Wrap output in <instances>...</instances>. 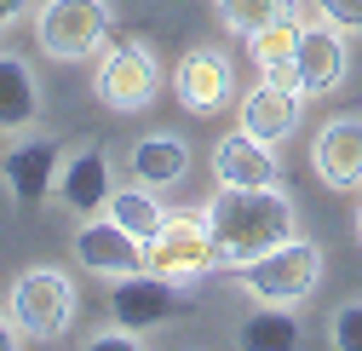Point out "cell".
I'll list each match as a JSON object with an SVG mask.
<instances>
[{
	"label": "cell",
	"mask_w": 362,
	"mask_h": 351,
	"mask_svg": "<svg viewBox=\"0 0 362 351\" xmlns=\"http://www.w3.org/2000/svg\"><path fill=\"white\" fill-rule=\"evenodd\" d=\"M356 236H362V207H356Z\"/></svg>",
	"instance_id": "4316f807"
},
{
	"label": "cell",
	"mask_w": 362,
	"mask_h": 351,
	"mask_svg": "<svg viewBox=\"0 0 362 351\" xmlns=\"http://www.w3.org/2000/svg\"><path fill=\"white\" fill-rule=\"evenodd\" d=\"M104 35H110V0H40L35 12V47L58 64L93 58Z\"/></svg>",
	"instance_id": "277c9868"
},
{
	"label": "cell",
	"mask_w": 362,
	"mask_h": 351,
	"mask_svg": "<svg viewBox=\"0 0 362 351\" xmlns=\"http://www.w3.org/2000/svg\"><path fill=\"white\" fill-rule=\"evenodd\" d=\"M202 213L213 225L218 265H230V271L270 253L276 242H288L299 231V213H293L288 190H276V185H218Z\"/></svg>",
	"instance_id": "6da1fadb"
},
{
	"label": "cell",
	"mask_w": 362,
	"mask_h": 351,
	"mask_svg": "<svg viewBox=\"0 0 362 351\" xmlns=\"http://www.w3.org/2000/svg\"><path fill=\"white\" fill-rule=\"evenodd\" d=\"M293 127H299V93H293V86L259 81L253 93L242 98V133H253L264 144H282Z\"/></svg>",
	"instance_id": "9a60e30c"
},
{
	"label": "cell",
	"mask_w": 362,
	"mask_h": 351,
	"mask_svg": "<svg viewBox=\"0 0 362 351\" xmlns=\"http://www.w3.org/2000/svg\"><path fill=\"white\" fill-rule=\"evenodd\" d=\"M247 351H293L299 340H305V328H299V317L288 311V305H259V311L242 323V334H236Z\"/></svg>",
	"instance_id": "d6986e66"
},
{
	"label": "cell",
	"mask_w": 362,
	"mask_h": 351,
	"mask_svg": "<svg viewBox=\"0 0 362 351\" xmlns=\"http://www.w3.org/2000/svg\"><path fill=\"white\" fill-rule=\"evenodd\" d=\"M316 12L345 35H362V0H316Z\"/></svg>",
	"instance_id": "603a6c76"
},
{
	"label": "cell",
	"mask_w": 362,
	"mask_h": 351,
	"mask_svg": "<svg viewBox=\"0 0 362 351\" xmlns=\"http://www.w3.org/2000/svg\"><path fill=\"white\" fill-rule=\"evenodd\" d=\"M23 12H29V0H0V29H12Z\"/></svg>",
	"instance_id": "d4e9b609"
},
{
	"label": "cell",
	"mask_w": 362,
	"mask_h": 351,
	"mask_svg": "<svg viewBox=\"0 0 362 351\" xmlns=\"http://www.w3.org/2000/svg\"><path fill=\"white\" fill-rule=\"evenodd\" d=\"M58 173H64L58 139H23V144H12L0 156V179H6L18 207H35V202L58 196Z\"/></svg>",
	"instance_id": "30bf717a"
},
{
	"label": "cell",
	"mask_w": 362,
	"mask_h": 351,
	"mask_svg": "<svg viewBox=\"0 0 362 351\" xmlns=\"http://www.w3.org/2000/svg\"><path fill=\"white\" fill-rule=\"evenodd\" d=\"M299 18H293V6H282L276 18H264L253 35H247V58L264 69V81H276V86H293L299 93V64H293V52H299Z\"/></svg>",
	"instance_id": "5bb4252c"
},
{
	"label": "cell",
	"mask_w": 362,
	"mask_h": 351,
	"mask_svg": "<svg viewBox=\"0 0 362 351\" xmlns=\"http://www.w3.org/2000/svg\"><path fill=\"white\" fill-rule=\"evenodd\" d=\"M144 334H132V328H110V334H93V340H86V345H93V351H132V345H139Z\"/></svg>",
	"instance_id": "cb8c5ba5"
},
{
	"label": "cell",
	"mask_w": 362,
	"mask_h": 351,
	"mask_svg": "<svg viewBox=\"0 0 362 351\" xmlns=\"http://www.w3.org/2000/svg\"><path fill=\"white\" fill-rule=\"evenodd\" d=\"M93 93H98V104L115 110V115H139V110H150L156 93H161V69H156V58L139 47V40H121V47H110V52L98 58Z\"/></svg>",
	"instance_id": "8992f818"
},
{
	"label": "cell",
	"mask_w": 362,
	"mask_h": 351,
	"mask_svg": "<svg viewBox=\"0 0 362 351\" xmlns=\"http://www.w3.org/2000/svg\"><path fill=\"white\" fill-rule=\"evenodd\" d=\"M127 167H132V179H139V185H150V190L178 185V179L190 173V144L178 139V133H167V127H156V133H144L139 144H132Z\"/></svg>",
	"instance_id": "e0dca14e"
},
{
	"label": "cell",
	"mask_w": 362,
	"mask_h": 351,
	"mask_svg": "<svg viewBox=\"0 0 362 351\" xmlns=\"http://www.w3.org/2000/svg\"><path fill=\"white\" fill-rule=\"evenodd\" d=\"M104 213H110V219H115V225H121V231H132V236H139V242H144V248H150V236H156V231H161V219H167V213H161V202H156V190H150V185H139V190H115V196H110V207H104Z\"/></svg>",
	"instance_id": "ffe728a7"
},
{
	"label": "cell",
	"mask_w": 362,
	"mask_h": 351,
	"mask_svg": "<svg viewBox=\"0 0 362 351\" xmlns=\"http://www.w3.org/2000/svg\"><path fill=\"white\" fill-rule=\"evenodd\" d=\"M293 64H299V93H305V98L334 93V86L345 81V69H351L345 29H334L328 18H322V23H305V29H299V52H293Z\"/></svg>",
	"instance_id": "7c38bea8"
},
{
	"label": "cell",
	"mask_w": 362,
	"mask_h": 351,
	"mask_svg": "<svg viewBox=\"0 0 362 351\" xmlns=\"http://www.w3.org/2000/svg\"><path fill=\"white\" fill-rule=\"evenodd\" d=\"M110 156L98 150V144H86V150H75V156H64V173H58V202L69 207V213H81V219H93V213H104L110 207Z\"/></svg>",
	"instance_id": "4fadbf2b"
},
{
	"label": "cell",
	"mask_w": 362,
	"mask_h": 351,
	"mask_svg": "<svg viewBox=\"0 0 362 351\" xmlns=\"http://www.w3.org/2000/svg\"><path fill=\"white\" fill-rule=\"evenodd\" d=\"M282 6H293V0H218V23L230 29V35H242V40H247L264 18H276Z\"/></svg>",
	"instance_id": "44dd1931"
},
{
	"label": "cell",
	"mask_w": 362,
	"mask_h": 351,
	"mask_svg": "<svg viewBox=\"0 0 362 351\" xmlns=\"http://www.w3.org/2000/svg\"><path fill=\"white\" fill-rule=\"evenodd\" d=\"M35 115H40V81L29 58L0 52V133H23Z\"/></svg>",
	"instance_id": "ac0fdd59"
},
{
	"label": "cell",
	"mask_w": 362,
	"mask_h": 351,
	"mask_svg": "<svg viewBox=\"0 0 362 351\" xmlns=\"http://www.w3.org/2000/svg\"><path fill=\"white\" fill-rule=\"evenodd\" d=\"M75 265L81 271H98V277H132V271L150 265V253H144V242L132 236V231H121L110 213L104 219L93 213L75 231Z\"/></svg>",
	"instance_id": "9c48e42d"
},
{
	"label": "cell",
	"mask_w": 362,
	"mask_h": 351,
	"mask_svg": "<svg viewBox=\"0 0 362 351\" xmlns=\"http://www.w3.org/2000/svg\"><path fill=\"white\" fill-rule=\"evenodd\" d=\"M144 253H150V271H161V277H173V282H202V277L218 265L207 213H167Z\"/></svg>",
	"instance_id": "5b68a950"
},
{
	"label": "cell",
	"mask_w": 362,
	"mask_h": 351,
	"mask_svg": "<svg viewBox=\"0 0 362 351\" xmlns=\"http://www.w3.org/2000/svg\"><path fill=\"white\" fill-rule=\"evenodd\" d=\"M81 311V294H75V277L58 271V265H29L18 271L12 294H6V317L18 323L23 345H47V340H64L69 323Z\"/></svg>",
	"instance_id": "7a4b0ae2"
},
{
	"label": "cell",
	"mask_w": 362,
	"mask_h": 351,
	"mask_svg": "<svg viewBox=\"0 0 362 351\" xmlns=\"http://www.w3.org/2000/svg\"><path fill=\"white\" fill-rule=\"evenodd\" d=\"M173 93H178V104L190 115H218L230 104V93H236V69H230V58L218 47H190L178 58V69H173Z\"/></svg>",
	"instance_id": "ba28073f"
},
{
	"label": "cell",
	"mask_w": 362,
	"mask_h": 351,
	"mask_svg": "<svg viewBox=\"0 0 362 351\" xmlns=\"http://www.w3.org/2000/svg\"><path fill=\"white\" fill-rule=\"evenodd\" d=\"M310 167L328 190L362 185V115H328L310 139Z\"/></svg>",
	"instance_id": "8fae6325"
},
{
	"label": "cell",
	"mask_w": 362,
	"mask_h": 351,
	"mask_svg": "<svg viewBox=\"0 0 362 351\" xmlns=\"http://www.w3.org/2000/svg\"><path fill=\"white\" fill-rule=\"evenodd\" d=\"M236 282L259 305H299V299L316 294V282H322V248H316L310 236H288L270 253L236 265Z\"/></svg>",
	"instance_id": "3957f363"
},
{
	"label": "cell",
	"mask_w": 362,
	"mask_h": 351,
	"mask_svg": "<svg viewBox=\"0 0 362 351\" xmlns=\"http://www.w3.org/2000/svg\"><path fill=\"white\" fill-rule=\"evenodd\" d=\"M178 311H185V294L161 271H150V277L132 271V277H115V288H110V317L121 328H132V334H150V328L173 323Z\"/></svg>",
	"instance_id": "52a82bcc"
},
{
	"label": "cell",
	"mask_w": 362,
	"mask_h": 351,
	"mask_svg": "<svg viewBox=\"0 0 362 351\" xmlns=\"http://www.w3.org/2000/svg\"><path fill=\"white\" fill-rule=\"evenodd\" d=\"M12 345H23V334H18V323L0 311V351H12Z\"/></svg>",
	"instance_id": "484cf974"
},
{
	"label": "cell",
	"mask_w": 362,
	"mask_h": 351,
	"mask_svg": "<svg viewBox=\"0 0 362 351\" xmlns=\"http://www.w3.org/2000/svg\"><path fill=\"white\" fill-rule=\"evenodd\" d=\"M328 340L339 351H362V299H345L339 311L328 317Z\"/></svg>",
	"instance_id": "7402d4cb"
},
{
	"label": "cell",
	"mask_w": 362,
	"mask_h": 351,
	"mask_svg": "<svg viewBox=\"0 0 362 351\" xmlns=\"http://www.w3.org/2000/svg\"><path fill=\"white\" fill-rule=\"evenodd\" d=\"M213 179L218 185H276V150L236 127V133L218 139V150H213Z\"/></svg>",
	"instance_id": "2e32d148"
}]
</instances>
